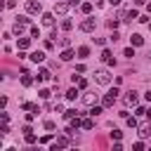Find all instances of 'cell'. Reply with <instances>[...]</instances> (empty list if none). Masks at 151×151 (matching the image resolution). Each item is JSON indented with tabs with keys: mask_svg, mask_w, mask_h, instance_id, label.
<instances>
[{
	"mask_svg": "<svg viewBox=\"0 0 151 151\" xmlns=\"http://www.w3.org/2000/svg\"><path fill=\"white\" fill-rule=\"evenodd\" d=\"M116 97H118V90H116V87H113V90H109V92L101 97V106H106V109H109V106H113Z\"/></svg>",
	"mask_w": 151,
	"mask_h": 151,
	"instance_id": "1",
	"label": "cell"
},
{
	"mask_svg": "<svg viewBox=\"0 0 151 151\" xmlns=\"http://www.w3.org/2000/svg\"><path fill=\"white\" fill-rule=\"evenodd\" d=\"M26 12H28V14H40V12H42L40 0H38V2H35V0H28V2H26Z\"/></svg>",
	"mask_w": 151,
	"mask_h": 151,
	"instance_id": "2",
	"label": "cell"
},
{
	"mask_svg": "<svg viewBox=\"0 0 151 151\" xmlns=\"http://www.w3.org/2000/svg\"><path fill=\"white\" fill-rule=\"evenodd\" d=\"M94 28H97V24H94V19H92V17L83 19V24H80V31H85V33H92Z\"/></svg>",
	"mask_w": 151,
	"mask_h": 151,
	"instance_id": "3",
	"label": "cell"
},
{
	"mask_svg": "<svg viewBox=\"0 0 151 151\" xmlns=\"http://www.w3.org/2000/svg\"><path fill=\"white\" fill-rule=\"evenodd\" d=\"M94 80H97L99 85H109V83H111V76H109V71H97V73H94Z\"/></svg>",
	"mask_w": 151,
	"mask_h": 151,
	"instance_id": "4",
	"label": "cell"
},
{
	"mask_svg": "<svg viewBox=\"0 0 151 151\" xmlns=\"http://www.w3.org/2000/svg\"><path fill=\"white\" fill-rule=\"evenodd\" d=\"M68 144H71L68 134H64V137H57V142L52 144V151H59V149H64V146H68Z\"/></svg>",
	"mask_w": 151,
	"mask_h": 151,
	"instance_id": "5",
	"label": "cell"
},
{
	"mask_svg": "<svg viewBox=\"0 0 151 151\" xmlns=\"http://www.w3.org/2000/svg\"><path fill=\"white\" fill-rule=\"evenodd\" d=\"M71 2H54V14H66Z\"/></svg>",
	"mask_w": 151,
	"mask_h": 151,
	"instance_id": "6",
	"label": "cell"
},
{
	"mask_svg": "<svg viewBox=\"0 0 151 151\" xmlns=\"http://www.w3.org/2000/svg\"><path fill=\"white\" fill-rule=\"evenodd\" d=\"M120 19L123 21H132V19H139L137 9H127V12H120Z\"/></svg>",
	"mask_w": 151,
	"mask_h": 151,
	"instance_id": "7",
	"label": "cell"
},
{
	"mask_svg": "<svg viewBox=\"0 0 151 151\" xmlns=\"http://www.w3.org/2000/svg\"><path fill=\"white\" fill-rule=\"evenodd\" d=\"M137 99H139V94H137L134 90H130V92L125 94V104H127V106H134V104H137Z\"/></svg>",
	"mask_w": 151,
	"mask_h": 151,
	"instance_id": "8",
	"label": "cell"
},
{
	"mask_svg": "<svg viewBox=\"0 0 151 151\" xmlns=\"http://www.w3.org/2000/svg\"><path fill=\"white\" fill-rule=\"evenodd\" d=\"M101 61H104V64H109V66H113V64H116V59H113L111 50H104V52H101Z\"/></svg>",
	"mask_w": 151,
	"mask_h": 151,
	"instance_id": "9",
	"label": "cell"
},
{
	"mask_svg": "<svg viewBox=\"0 0 151 151\" xmlns=\"http://www.w3.org/2000/svg\"><path fill=\"white\" fill-rule=\"evenodd\" d=\"M42 24L45 26H54V12H42Z\"/></svg>",
	"mask_w": 151,
	"mask_h": 151,
	"instance_id": "10",
	"label": "cell"
},
{
	"mask_svg": "<svg viewBox=\"0 0 151 151\" xmlns=\"http://www.w3.org/2000/svg\"><path fill=\"white\" fill-rule=\"evenodd\" d=\"M28 57H31V61H35V64H40V61H45V52H40V50H35V52H31Z\"/></svg>",
	"mask_w": 151,
	"mask_h": 151,
	"instance_id": "11",
	"label": "cell"
},
{
	"mask_svg": "<svg viewBox=\"0 0 151 151\" xmlns=\"http://www.w3.org/2000/svg\"><path fill=\"white\" fill-rule=\"evenodd\" d=\"M130 42H132V47H139V45H144V38L139 33H132L130 35Z\"/></svg>",
	"mask_w": 151,
	"mask_h": 151,
	"instance_id": "12",
	"label": "cell"
},
{
	"mask_svg": "<svg viewBox=\"0 0 151 151\" xmlns=\"http://www.w3.org/2000/svg\"><path fill=\"white\" fill-rule=\"evenodd\" d=\"M97 99H99V97H97V94H92V92H87V94H83V101H85L87 106H92V104H97Z\"/></svg>",
	"mask_w": 151,
	"mask_h": 151,
	"instance_id": "13",
	"label": "cell"
},
{
	"mask_svg": "<svg viewBox=\"0 0 151 151\" xmlns=\"http://www.w3.org/2000/svg\"><path fill=\"white\" fill-rule=\"evenodd\" d=\"M73 57H76V52H73V50H71V47H66V50H64V52H61V61H71V59H73Z\"/></svg>",
	"mask_w": 151,
	"mask_h": 151,
	"instance_id": "14",
	"label": "cell"
},
{
	"mask_svg": "<svg viewBox=\"0 0 151 151\" xmlns=\"http://www.w3.org/2000/svg\"><path fill=\"white\" fill-rule=\"evenodd\" d=\"M17 45H19V50H28V47H31V38H21V35H19V42H17Z\"/></svg>",
	"mask_w": 151,
	"mask_h": 151,
	"instance_id": "15",
	"label": "cell"
},
{
	"mask_svg": "<svg viewBox=\"0 0 151 151\" xmlns=\"http://www.w3.org/2000/svg\"><path fill=\"white\" fill-rule=\"evenodd\" d=\"M24 28H26V24L17 21V24H14V28H12V33H14V35H21V33H24Z\"/></svg>",
	"mask_w": 151,
	"mask_h": 151,
	"instance_id": "16",
	"label": "cell"
},
{
	"mask_svg": "<svg viewBox=\"0 0 151 151\" xmlns=\"http://www.w3.org/2000/svg\"><path fill=\"white\" fill-rule=\"evenodd\" d=\"M87 57H90V47H85V45L78 47V59H87Z\"/></svg>",
	"mask_w": 151,
	"mask_h": 151,
	"instance_id": "17",
	"label": "cell"
},
{
	"mask_svg": "<svg viewBox=\"0 0 151 151\" xmlns=\"http://www.w3.org/2000/svg\"><path fill=\"white\" fill-rule=\"evenodd\" d=\"M50 78H52V73H50L47 68H40V71H38V80H50Z\"/></svg>",
	"mask_w": 151,
	"mask_h": 151,
	"instance_id": "18",
	"label": "cell"
},
{
	"mask_svg": "<svg viewBox=\"0 0 151 151\" xmlns=\"http://www.w3.org/2000/svg\"><path fill=\"white\" fill-rule=\"evenodd\" d=\"M21 85H24V87H31V85H33V78H31L26 71H24V76H21Z\"/></svg>",
	"mask_w": 151,
	"mask_h": 151,
	"instance_id": "19",
	"label": "cell"
},
{
	"mask_svg": "<svg viewBox=\"0 0 151 151\" xmlns=\"http://www.w3.org/2000/svg\"><path fill=\"white\" fill-rule=\"evenodd\" d=\"M24 139H26V144H35V142H38V137L33 134V130H31V132H24Z\"/></svg>",
	"mask_w": 151,
	"mask_h": 151,
	"instance_id": "20",
	"label": "cell"
},
{
	"mask_svg": "<svg viewBox=\"0 0 151 151\" xmlns=\"http://www.w3.org/2000/svg\"><path fill=\"white\" fill-rule=\"evenodd\" d=\"M21 109H24V111H35V113H40V109H38L35 104H28V101H24V104H21Z\"/></svg>",
	"mask_w": 151,
	"mask_h": 151,
	"instance_id": "21",
	"label": "cell"
},
{
	"mask_svg": "<svg viewBox=\"0 0 151 151\" xmlns=\"http://www.w3.org/2000/svg\"><path fill=\"white\" fill-rule=\"evenodd\" d=\"M78 90H80V87H71V90H66V99H76V97H78Z\"/></svg>",
	"mask_w": 151,
	"mask_h": 151,
	"instance_id": "22",
	"label": "cell"
},
{
	"mask_svg": "<svg viewBox=\"0 0 151 151\" xmlns=\"http://www.w3.org/2000/svg\"><path fill=\"white\" fill-rule=\"evenodd\" d=\"M78 113H80V111H76V109H68V111H64V118H66V120H71V118H76Z\"/></svg>",
	"mask_w": 151,
	"mask_h": 151,
	"instance_id": "23",
	"label": "cell"
},
{
	"mask_svg": "<svg viewBox=\"0 0 151 151\" xmlns=\"http://www.w3.org/2000/svg\"><path fill=\"white\" fill-rule=\"evenodd\" d=\"M94 127V120L92 118H83V130H92Z\"/></svg>",
	"mask_w": 151,
	"mask_h": 151,
	"instance_id": "24",
	"label": "cell"
},
{
	"mask_svg": "<svg viewBox=\"0 0 151 151\" xmlns=\"http://www.w3.org/2000/svg\"><path fill=\"white\" fill-rule=\"evenodd\" d=\"M71 28H73V21L71 19H64L61 21V31H71Z\"/></svg>",
	"mask_w": 151,
	"mask_h": 151,
	"instance_id": "25",
	"label": "cell"
},
{
	"mask_svg": "<svg viewBox=\"0 0 151 151\" xmlns=\"http://www.w3.org/2000/svg\"><path fill=\"white\" fill-rule=\"evenodd\" d=\"M80 9H83V14H90V12H92V2H83Z\"/></svg>",
	"mask_w": 151,
	"mask_h": 151,
	"instance_id": "26",
	"label": "cell"
},
{
	"mask_svg": "<svg viewBox=\"0 0 151 151\" xmlns=\"http://www.w3.org/2000/svg\"><path fill=\"white\" fill-rule=\"evenodd\" d=\"M59 47H71V38H59Z\"/></svg>",
	"mask_w": 151,
	"mask_h": 151,
	"instance_id": "27",
	"label": "cell"
},
{
	"mask_svg": "<svg viewBox=\"0 0 151 151\" xmlns=\"http://www.w3.org/2000/svg\"><path fill=\"white\" fill-rule=\"evenodd\" d=\"M106 26H109L111 31H116V28H118V19H109V21H106Z\"/></svg>",
	"mask_w": 151,
	"mask_h": 151,
	"instance_id": "28",
	"label": "cell"
},
{
	"mask_svg": "<svg viewBox=\"0 0 151 151\" xmlns=\"http://www.w3.org/2000/svg\"><path fill=\"white\" fill-rule=\"evenodd\" d=\"M125 120H127V127H132V130H134V127H137V118H134V116H132V118H130V116H127V118H125Z\"/></svg>",
	"mask_w": 151,
	"mask_h": 151,
	"instance_id": "29",
	"label": "cell"
},
{
	"mask_svg": "<svg viewBox=\"0 0 151 151\" xmlns=\"http://www.w3.org/2000/svg\"><path fill=\"white\" fill-rule=\"evenodd\" d=\"M0 134L5 137V134H9V125H7V120H2V127H0Z\"/></svg>",
	"mask_w": 151,
	"mask_h": 151,
	"instance_id": "30",
	"label": "cell"
},
{
	"mask_svg": "<svg viewBox=\"0 0 151 151\" xmlns=\"http://www.w3.org/2000/svg\"><path fill=\"white\" fill-rule=\"evenodd\" d=\"M120 137H123V132H120V130H113V132H111V139H116V142H120Z\"/></svg>",
	"mask_w": 151,
	"mask_h": 151,
	"instance_id": "31",
	"label": "cell"
},
{
	"mask_svg": "<svg viewBox=\"0 0 151 151\" xmlns=\"http://www.w3.org/2000/svg\"><path fill=\"white\" fill-rule=\"evenodd\" d=\"M139 137H151V127H142L139 130Z\"/></svg>",
	"mask_w": 151,
	"mask_h": 151,
	"instance_id": "32",
	"label": "cell"
},
{
	"mask_svg": "<svg viewBox=\"0 0 151 151\" xmlns=\"http://www.w3.org/2000/svg\"><path fill=\"white\" fill-rule=\"evenodd\" d=\"M76 83H78V87H80V90H85V87H87V80H85V78H78Z\"/></svg>",
	"mask_w": 151,
	"mask_h": 151,
	"instance_id": "33",
	"label": "cell"
},
{
	"mask_svg": "<svg viewBox=\"0 0 151 151\" xmlns=\"http://www.w3.org/2000/svg\"><path fill=\"white\" fill-rule=\"evenodd\" d=\"M42 125H45V130H54V127H57V125H54V120H45Z\"/></svg>",
	"mask_w": 151,
	"mask_h": 151,
	"instance_id": "34",
	"label": "cell"
},
{
	"mask_svg": "<svg viewBox=\"0 0 151 151\" xmlns=\"http://www.w3.org/2000/svg\"><path fill=\"white\" fill-rule=\"evenodd\" d=\"M31 35H33V38H40V31H38V26H31Z\"/></svg>",
	"mask_w": 151,
	"mask_h": 151,
	"instance_id": "35",
	"label": "cell"
},
{
	"mask_svg": "<svg viewBox=\"0 0 151 151\" xmlns=\"http://www.w3.org/2000/svg\"><path fill=\"white\" fill-rule=\"evenodd\" d=\"M97 113H101V106H92L90 109V116H97Z\"/></svg>",
	"mask_w": 151,
	"mask_h": 151,
	"instance_id": "36",
	"label": "cell"
},
{
	"mask_svg": "<svg viewBox=\"0 0 151 151\" xmlns=\"http://www.w3.org/2000/svg\"><path fill=\"white\" fill-rule=\"evenodd\" d=\"M52 142V134H45V137H40V144H50Z\"/></svg>",
	"mask_w": 151,
	"mask_h": 151,
	"instance_id": "37",
	"label": "cell"
},
{
	"mask_svg": "<svg viewBox=\"0 0 151 151\" xmlns=\"http://www.w3.org/2000/svg\"><path fill=\"white\" fill-rule=\"evenodd\" d=\"M5 7H7V9H14V7H17V2H14V0H7V2H5Z\"/></svg>",
	"mask_w": 151,
	"mask_h": 151,
	"instance_id": "38",
	"label": "cell"
},
{
	"mask_svg": "<svg viewBox=\"0 0 151 151\" xmlns=\"http://www.w3.org/2000/svg\"><path fill=\"white\" fill-rule=\"evenodd\" d=\"M123 54H125V57H130V59H132V57H134V50H132V47H127V50H125V52H123Z\"/></svg>",
	"mask_w": 151,
	"mask_h": 151,
	"instance_id": "39",
	"label": "cell"
},
{
	"mask_svg": "<svg viewBox=\"0 0 151 151\" xmlns=\"http://www.w3.org/2000/svg\"><path fill=\"white\" fill-rule=\"evenodd\" d=\"M38 94H40V97H42V99H50V90H40V92H38Z\"/></svg>",
	"mask_w": 151,
	"mask_h": 151,
	"instance_id": "40",
	"label": "cell"
},
{
	"mask_svg": "<svg viewBox=\"0 0 151 151\" xmlns=\"http://www.w3.org/2000/svg\"><path fill=\"white\" fill-rule=\"evenodd\" d=\"M132 149H134V151H142V149H144V142H134V146H132Z\"/></svg>",
	"mask_w": 151,
	"mask_h": 151,
	"instance_id": "41",
	"label": "cell"
},
{
	"mask_svg": "<svg viewBox=\"0 0 151 151\" xmlns=\"http://www.w3.org/2000/svg\"><path fill=\"white\" fill-rule=\"evenodd\" d=\"M137 116H146V109L144 106H137Z\"/></svg>",
	"mask_w": 151,
	"mask_h": 151,
	"instance_id": "42",
	"label": "cell"
},
{
	"mask_svg": "<svg viewBox=\"0 0 151 151\" xmlns=\"http://www.w3.org/2000/svg\"><path fill=\"white\" fill-rule=\"evenodd\" d=\"M132 2H134L137 7H139V5H144V0H132Z\"/></svg>",
	"mask_w": 151,
	"mask_h": 151,
	"instance_id": "43",
	"label": "cell"
},
{
	"mask_svg": "<svg viewBox=\"0 0 151 151\" xmlns=\"http://www.w3.org/2000/svg\"><path fill=\"white\" fill-rule=\"evenodd\" d=\"M109 2H111V5H120V0H109Z\"/></svg>",
	"mask_w": 151,
	"mask_h": 151,
	"instance_id": "44",
	"label": "cell"
},
{
	"mask_svg": "<svg viewBox=\"0 0 151 151\" xmlns=\"http://www.w3.org/2000/svg\"><path fill=\"white\" fill-rule=\"evenodd\" d=\"M146 118H149V120H151V109H149V111H146Z\"/></svg>",
	"mask_w": 151,
	"mask_h": 151,
	"instance_id": "45",
	"label": "cell"
},
{
	"mask_svg": "<svg viewBox=\"0 0 151 151\" xmlns=\"http://www.w3.org/2000/svg\"><path fill=\"white\" fill-rule=\"evenodd\" d=\"M68 2H71V5H78V2H80V0H68Z\"/></svg>",
	"mask_w": 151,
	"mask_h": 151,
	"instance_id": "46",
	"label": "cell"
}]
</instances>
